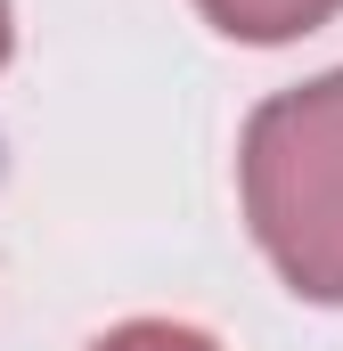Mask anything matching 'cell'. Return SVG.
<instances>
[{"label": "cell", "mask_w": 343, "mask_h": 351, "mask_svg": "<svg viewBox=\"0 0 343 351\" xmlns=\"http://www.w3.org/2000/svg\"><path fill=\"white\" fill-rule=\"evenodd\" d=\"M229 33H294V25H311V16H327L335 0H204Z\"/></svg>", "instance_id": "obj_2"}, {"label": "cell", "mask_w": 343, "mask_h": 351, "mask_svg": "<svg viewBox=\"0 0 343 351\" xmlns=\"http://www.w3.org/2000/svg\"><path fill=\"white\" fill-rule=\"evenodd\" d=\"M254 213L294 286L343 294V82H319L261 114Z\"/></svg>", "instance_id": "obj_1"}, {"label": "cell", "mask_w": 343, "mask_h": 351, "mask_svg": "<svg viewBox=\"0 0 343 351\" xmlns=\"http://www.w3.org/2000/svg\"><path fill=\"white\" fill-rule=\"evenodd\" d=\"M98 351H204L196 335H164V327H139V335H115V343H98Z\"/></svg>", "instance_id": "obj_3"}]
</instances>
